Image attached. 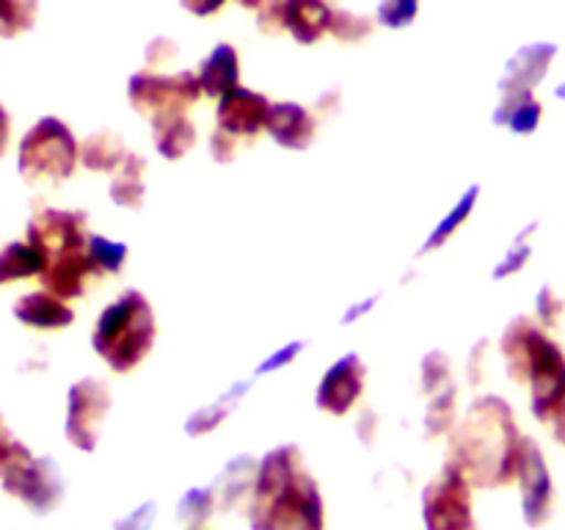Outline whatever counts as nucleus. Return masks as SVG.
I'll use <instances>...</instances> for the list:
<instances>
[{
	"label": "nucleus",
	"mask_w": 565,
	"mask_h": 530,
	"mask_svg": "<svg viewBox=\"0 0 565 530\" xmlns=\"http://www.w3.org/2000/svg\"><path fill=\"white\" fill-rule=\"evenodd\" d=\"M331 36L340 39L342 44H359L373 33V20L362 14H353V11H334L331 14V25H329Z\"/></svg>",
	"instance_id": "33"
},
{
	"label": "nucleus",
	"mask_w": 565,
	"mask_h": 530,
	"mask_svg": "<svg viewBox=\"0 0 565 530\" xmlns=\"http://www.w3.org/2000/svg\"><path fill=\"white\" fill-rule=\"evenodd\" d=\"M252 381L254 379L237 381V384H232L230 390L224 392V395L215 398V401L210 403V406H204V409H199V412H193L191 417L185 420V434L188 436H204V434H210V431L218 428V425L224 423L226 417H230L232 409H235L237 403H241V398L246 395L248 386H252Z\"/></svg>",
	"instance_id": "26"
},
{
	"label": "nucleus",
	"mask_w": 565,
	"mask_h": 530,
	"mask_svg": "<svg viewBox=\"0 0 565 530\" xmlns=\"http://www.w3.org/2000/svg\"><path fill=\"white\" fill-rule=\"evenodd\" d=\"M86 248H88V254H92L94 263L103 268V274H110V276L121 274L127 254H130L127 243L108 241V237H103V235H88Z\"/></svg>",
	"instance_id": "32"
},
{
	"label": "nucleus",
	"mask_w": 565,
	"mask_h": 530,
	"mask_svg": "<svg viewBox=\"0 0 565 530\" xmlns=\"http://www.w3.org/2000/svg\"><path fill=\"white\" fill-rule=\"evenodd\" d=\"M196 125L188 114H160L152 119V144L163 160H182L196 147Z\"/></svg>",
	"instance_id": "20"
},
{
	"label": "nucleus",
	"mask_w": 565,
	"mask_h": 530,
	"mask_svg": "<svg viewBox=\"0 0 565 530\" xmlns=\"http://www.w3.org/2000/svg\"><path fill=\"white\" fill-rule=\"evenodd\" d=\"M110 412V390L99 379H81L66 398V439L83 453H92L99 442L105 417Z\"/></svg>",
	"instance_id": "8"
},
{
	"label": "nucleus",
	"mask_w": 565,
	"mask_h": 530,
	"mask_svg": "<svg viewBox=\"0 0 565 530\" xmlns=\"http://www.w3.org/2000/svg\"><path fill=\"white\" fill-rule=\"evenodd\" d=\"M47 265V254L31 241H14L0 252V285L9 282L28 279V276H39Z\"/></svg>",
	"instance_id": "25"
},
{
	"label": "nucleus",
	"mask_w": 565,
	"mask_h": 530,
	"mask_svg": "<svg viewBox=\"0 0 565 530\" xmlns=\"http://www.w3.org/2000/svg\"><path fill=\"white\" fill-rule=\"evenodd\" d=\"M180 3H182V9L191 11V14L210 17V14H215V11L224 9L226 0H180Z\"/></svg>",
	"instance_id": "44"
},
{
	"label": "nucleus",
	"mask_w": 565,
	"mask_h": 530,
	"mask_svg": "<svg viewBox=\"0 0 565 530\" xmlns=\"http://www.w3.org/2000/svg\"><path fill=\"white\" fill-rule=\"evenodd\" d=\"M555 53V44H530V47L519 50V53L508 61L505 75H502L500 81L502 97H516V94L533 92V88L544 81Z\"/></svg>",
	"instance_id": "15"
},
{
	"label": "nucleus",
	"mask_w": 565,
	"mask_h": 530,
	"mask_svg": "<svg viewBox=\"0 0 565 530\" xmlns=\"http://www.w3.org/2000/svg\"><path fill=\"white\" fill-rule=\"evenodd\" d=\"M423 519L428 530H478L472 517V480L452 462L425 486Z\"/></svg>",
	"instance_id": "7"
},
{
	"label": "nucleus",
	"mask_w": 565,
	"mask_h": 530,
	"mask_svg": "<svg viewBox=\"0 0 565 530\" xmlns=\"http://www.w3.org/2000/svg\"><path fill=\"white\" fill-rule=\"evenodd\" d=\"M478 197H480V186H469L467 191L461 193V199H458V202L452 204L450 213H447L445 219H441L439 224H436V230L430 232L428 241H425V246L419 248V254H430V252H436V248L445 246V243L450 241L452 235H456L458 226L467 224V219H469V215H472L475 204H478Z\"/></svg>",
	"instance_id": "27"
},
{
	"label": "nucleus",
	"mask_w": 565,
	"mask_h": 530,
	"mask_svg": "<svg viewBox=\"0 0 565 530\" xmlns=\"http://www.w3.org/2000/svg\"><path fill=\"white\" fill-rule=\"evenodd\" d=\"M152 519H154V502H143V506H138L136 511L127 513L125 519H119L114 530H149Z\"/></svg>",
	"instance_id": "42"
},
{
	"label": "nucleus",
	"mask_w": 565,
	"mask_h": 530,
	"mask_svg": "<svg viewBox=\"0 0 565 530\" xmlns=\"http://www.w3.org/2000/svg\"><path fill=\"white\" fill-rule=\"evenodd\" d=\"M544 335V326L535 324L527 315H516L511 324L505 326L500 337V351L505 359V370L511 375V381L527 386V373H530V359H533L535 342Z\"/></svg>",
	"instance_id": "16"
},
{
	"label": "nucleus",
	"mask_w": 565,
	"mask_h": 530,
	"mask_svg": "<svg viewBox=\"0 0 565 530\" xmlns=\"http://www.w3.org/2000/svg\"><path fill=\"white\" fill-rule=\"evenodd\" d=\"M364 386H367V364L359 353H345L323 373L315 392V403L320 412L342 417L356 406L359 398L364 395Z\"/></svg>",
	"instance_id": "11"
},
{
	"label": "nucleus",
	"mask_w": 565,
	"mask_h": 530,
	"mask_svg": "<svg viewBox=\"0 0 565 530\" xmlns=\"http://www.w3.org/2000/svg\"><path fill=\"white\" fill-rule=\"evenodd\" d=\"M9 138H11V119L6 114V108L0 105V158H3L6 147H9Z\"/></svg>",
	"instance_id": "47"
},
{
	"label": "nucleus",
	"mask_w": 565,
	"mask_h": 530,
	"mask_svg": "<svg viewBox=\"0 0 565 530\" xmlns=\"http://www.w3.org/2000/svg\"><path fill=\"white\" fill-rule=\"evenodd\" d=\"M88 215L83 210H55L44 208L39 213L31 215L28 221V241L33 246L42 248L44 254L55 257V254L72 252V248H83L88 243L86 235Z\"/></svg>",
	"instance_id": "10"
},
{
	"label": "nucleus",
	"mask_w": 565,
	"mask_h": 530,
	"mask_svg": "<svg viewBox=\"0 0 565 530\" xmlns=\"http://www.w3.org/2000/svg\"><path fill=\"white\" fill-rule=\"evenodd\" d=\"M22 447L25 445H20V442L14 439V434H11L9 425H6L3 414H0V469H3L6 464H9L11 458L22 451Z\"/></svg>",
	"instance_id": "43"
},
{
	"label": "nucleus",
	"mask_w": 565,
	"mask_h": 530,
	"mask_svg": "<svg viewBox=\"0 0 565 530\" xmlns=\"http://www.w3.org/2000/svg\"><path fill=\"white\" fill-rule=\"evenodd\" d=\"M265 130L281 149L303 152L312 147L315 136H318V119L312 110L298 103H270Z\"/></svg>",
	"instance_id": "14"
},
{
	"label": "nucleus",
	"mask_w": 565,
	"mask_h": 530,
	"mask_svg": "<svg viewBox=\"0 0 565 530\" xmlns=\"http://www.w3.org/2000/svg\"><path fill=\"white\" fill-rule=\"evenodd\" d=\"M486 357H489V340L475 342L472 353H469V362H467L469 384H472V386H478L480 381L486 379Z\"/></svg>",
	"instance_id": "41"
},
{
	"label": "nucleus",
	"mask_w": 565,
	"mask_h": 530,
	"mask_svg": "<svg viewBox=\"0 0 565 530\" xmlns=\"http://www.w3.org/2000/svg\"><path fill=\"white\" fill-rule=\"evenodd\" d=\"M331 6L326 0H285V28L298 44H315L331 25Z\"/></svg>",
	"instance_id": "19"
},
{
	"label": "nucleus",
	"mask_w": 565,
	"mask_h": 530,
	"mask_svg": "<svg viewBox=\"0 0 565 530\" xmlns=\"http://www.w3.org/2000/svg\"><path fill=\"white\" fill-rule=\"evenodd\" d=\"M202 83L191 70L180 72H154L141 70L127 81V99L138 116H147L149 121L160 114H188L191 105L202 99Z\"/></svg>",
	"instance_id": "5"
},
{
	"label": "nucleus",
	"mask_w": 565,
	"mask_h": 530,
	"mask_svg": "<svg viewBox=\"0 0 565 530\" xmlns=\"http://www.w3.org/2000/svg\"><path fill=\"white\" fill-rule=\"evenodd\" d=\"M315 108H318L320 116L337 114V110H340V92H337V88H331V92L320 94L318 103H315Z\"/></svg>",
	"instance_id": "45"
},
{
	"label": "nucleus",
	"mask_w": 565,
	"mask_h": 530,
	"mask_svg": "<svg viewBox=\"0 0 565 530\" xmlns=\"http://www.w3.org/2000/svg\"><path fill=\"white\" fill-rule=\"evenodd\" d=\"M81 163V144L70 125L44 116L22 136L17 169L28 186H61Z\"/></svg>",
	"instance_id": "4"
},
{
	"label": "nucleus",
	"mask_w": 565,
	"mask_h": 530,
	"mask_svg": "<svg viewBox=\"0 0 565 530\" xmlns=\"http://www.w3.org/2000/svg\"><path fill=\"white\" fill-rule=\"evenodd\" d=\"M301 351H303V342H301V340L287 342L285 348H279V351H276V353H270V357L265 359L263 364H259V368H257V375H263V373H274V370L285 368V364H290L292 359H296L298 353H301Z\"/></svg>",
	"instance_id": "40"
},
{
	"label": "nucleus",
	"mask_w": 565,
	"mask_h": 530,
	"mask_svg": "<svg viewBox=\"0 0 565 530\" xmlns=\"http://www.w3.org/2000/svg\"><path fill=\"white\" fill-rule=\"evenodd\" d=\"M215 508H218V502H215L213 489H188L177 506V517L188 530H202V524L213 517Z\"/></svg>",
	"instance_id": "30"
},
{
	"label": "nucleus",
	"mask_w": 565,
	"mask_h": 530,
	"mask_svg": "<svg viewBox=\"0 0 565 530\" xmlns=\"http://www.w3.org/2000/svg\"><path fill=\"white\" fill-rule=\"evenodd\" d=\"M103 268L92 259L88 248H72V252L55 254L47 259L44 271L39 274L44 290H50L53 296L72 301V298H83L88 293V287L94 282L103 279Z\"/></svg>",
	"instance_id": "12"
},
{
	"label": "nucleus",
	"mask_w": 565,
	"mask_h": 530,
	"mask_svg": "<svg viewBox=\"0 0 565 530\" xmlns=\"http://www.w3.org/2000/svg\"><path fill=\"white\" fill-rule=\"evenodd\" d=\"M39 14V0H0V36L14 39L31 31Z\"/></svg>",
	"instance_id": "29"
},
{
	"label": "nucleus",
	"mask_w": 565,
	"mask_h": 530,
	"mask_svg": "<svg viewBox=\"0 0 565 530\" xmlns=\"http://www.w3.org/2000/svg\"><path fill=\"white\" fill-rule=\"evenodd\" d=\"M268 110L270 99L265 97V94L252 92V88L246 86H237L218 99L215 127L232 132V136L241 138V141H254V138L265 130Z\"/></svg>",
	"instance_id": "13"
},
{
	"label": "nucleus",
	"mask_w": 565,
	"mask_h": 530,
	"mask_svg": "<svg viewBox=\"0 0 565 530\" xmlns=\"http://www.w3.org/2000/svg\"><path fill=\"white\" fill-rule=\"evenodd\" d=\"M196 75L199 83H202L204 97L221 99L232 88L241 86V55H237V50L232 44H215L213 53L202 61Z\"/></svg>",
	"instance_id": "18"
},
{
	"label": "nucleus",
	"mask_w": 565,
	"mask_h": 530,
	"mask_svg": "<svg viewBox=\"0 0 565 530\" xmlns=\"http://www.w3.org/2000/svg\"><path fill=\"white\" fill-rule=\"evenodd\" d=\"M419 11V0H381L379 22L386 28H408Z\"/></svg>",
	"instance_id": "36"
},
{
	"label": "nucleus",
	"mask_w": 565,
	"mask_h": 530,
	"mask_svg": "<svg viewBox=\"0 0 565 530\" xmlns=\"http://www.w3.org/2000/svg\"><path fill=\"white\" fill-rule=\"evenodd\" d=\"M257 28L268 36L285 33V0H263L257 9Z\"/></svg>",
	"instance_id": "37"
},
{
	"label": "nucleus",
	"mask_w": 565,
	"mask_h": 530,
	"mask_svg": "<svg viewBox=\"0 0 565 530\" xmlns=\"http://www.w3.org/2000/svg\"><path fill=\"white\" fill-rule=\"evenodd\" d=\"M177 53H180V50H177V42H171V39H152V42L147 44V70L160 72L166 64H171V61L177 59Z\"/></svg>",
	"instance_id": "38"
},
{
	"label": "nucleus",
	"mask_w": 565,
	"mask_h": 530,
	"mask_svg": "<svg viewBox=\"0 0 565 530\" xmlns=\"http://www.w3.org/2000/svg\"><path fill=\"white\" fill-rule=\"evenodd\" d=\"M127 155H130V149L114 130H97L81 144V163L97 174H114L125 163Z\"/></svg>",
	"instance_id": "23"
},
{
	"label": "nucleus",
	"mask_w": 565,
	"mask_h": 530,
	"mask_svg": "<svg viewBox=\"0 0 565 530\" xmlns=\"http://www.w3.org/2000/svg\"><path fill=\"white\" fill-rule=\"evenodd\" d=\"M541 116H544V105L530 94H516V97H502L494 110V125L508 127L516 136H530L539 130Z\"/></svg>",
	"instance_id": "24"
},
{
	"label": "nucleus",
	"mask_w": 565,
	"mask_h": 530,
	"mask_svg": "<svg viewBox=\"0 0 565 530\" xmlns=\"http://www.w3.org/2000/svg\"><path fill=\"white\" fill-rule=\"evenodd\" d=\"M535 309H539V324L544 329L555 331L561 329L563 324V315H565V301L555 293V287L544 285L541 287L539 298H535Z\"/></svg>",
	"instance_id": "35"
},
{
	"label": "nucleus",
	"mask_w": 565,
	"mask_h": 530,
	"mask_svg": "<svg viewBox=\"0 0 565 530\" xmlns=\"http://www.w3.org/2000/svg\"><path fill=\"white\" fill-rule=\"evenodd\" d=\"M519 484H522V513L530 528H544L555 511V484L546 467L544 451L539 442L524 436L519 453Z\"/></svg>",
	"instance_id": "9"
},
{
	"label": "nucleus",
	"mask_w": 565,
	"mask_h": 530,
	"mask_svg": "<svg viewBox=\"0 0 565 530\" xmlns=\"http://www.w3.org/2000/svg\"><path fill=\"white\" fill-rule=\"evenodd\" d=\"M3 491L25 502L33 513H50L58 508L64 497V478L53 458H36L28 447H22L3 469Z\"/></svg>",
	"instance_id": "6"
},
{
	"label": "nucleus",
	"mask_w": 565,
	"mask_h": 530,
	"mask_svg": "<svg viewBox=\"0 0 565 530\" xmlns=\"http://www.w3.org/2000/svg\"><path fill=\"white\" fill-rule=\"evenodd\" d=\"M458 386L450 384L447 390L436 392L428 403V414H425V434L428 436H445L452 434L458 420Z\"/></svg>",
	"instance_id": "28"
},
{
	"label": "nucleus",
	"mask_w": 565,
	"mask_h": 530,
	"mask_svg": "<svg viewBox=\"0 0 565 530\" xmlns=\"http://www.w3.org/2000/svg\"><path fill=\"white\" fill-rule=\"evenodd\" d=\"M257 469L259 464L254 462L252 456L232 458V462L221 469V475L213 484V495L218 508L230 511V508H235L243 497L252 495L254 480H257Z\"/></svg>",
	"instance_id": "21"
},
{
	"label": "nucleus",
	"mask_w": 565,
	"mask_h": 530,
	"mask_svg": "<svg viewBox=\"0 0 565 530\" xmlns=\"http://www.w3.org/2000/svg\"><path fill=\"white\" fill-rule=\"evenodd\" d=\"M147 160L141 158L138 152L127 155L125 163L114 171V180H110L108 193L114 199L116 208L121 210H141L143 208V199H147Z\"/></svg>",
	"instance_id": "22"
},
{
	"label": "nucleus",
	"mask_w": 565,
	"mask_h": 530,
	"mask_svg": "<svg viewBox=\"0 0 565 530\" xmlns=\"http://www.w3.org/2000/svg\"><path fill=\"white\" fill-rule=\"evenodd\" d=\"M237 144H241V138L215 127L213 136H210V155H213L215 163H232L237 158Z\"/></svg>",
	"instance_id": "39"
},
{
	"label": "nucleus",
	"mask_w": 565,
	"mask_h": 530,
	"mask_svg": "<svg viewBox=\"0 0 565 530\" xmlns=\"http://www.w3.org/2000/svg\"><path fill=\"white\" fill-rule=\"evenodd\" d=\"M248 522L252 530H326L323 495L296 445L274 447L259 462Z\"/></svg>",
	"instance_id": "2"
},
{
	"label": "nucleus",
	"mask_w": 565,
	"mask_h": 530,
	"mask_svg": "<svg viewBox=\"0 0 565 530\" xmlns=\"http://www.w3.org/2000/svg\"><path fill=\"white\" fill-rule=\"evenodd\" d=\"M516 414L500 395L475 398L461 423L452 428L450 462L480 489H497L516 478L519 453Z\"/></svg>",
	"instance_id": "1"
},
{
	"label": "nucleus",
	"mask_w": 565,
	"mask_h": 530,
	"mask_svg": "<svg viewBox=\"0 0 565 530\" xmlns=\"http://www.w3.org/2000/svg\"><path fill=\"white\" fill-rule=\"evenodd\" d=\"M419 384L428 398L452 384V362L445 351H430L419 364Z\"/></svg>",
	"instance_id": "31"
},
{
	"label": "nucleus",
	"mask_w": 565,
	"mask_h": 530,
	"mask_svg": "<svg viewBox=\"0 0 565 530\" xmlns=\"http://www.w3.org/2000/svg\"><path fill=\"white\" fill-rule=\"evenodd\" d=\"M535 230H539V224H530L527 230H522V235L513 241V246L508 248L505 257H502L500 263H497V268L491 271V279H497V282L508 279V276L519 274V271L527 265L530 254H533V243H530V235H533Z\"/></svg>",
	"instance_id": "34"
},
{
	"label": "nucleus",
	"mask_w": 565,
	"mask_h": 530,
	"mask_svg": "<svg viewBox=\"0 0 565 530\" xmlns=\"http://www.w3.org/2000/svg\"><path fill=\"white\" fill-rule=\"evenodd\" d=\"M375 301H379V298H375V296L373 298H364L362 304H356V307H351L345 315H342V324H353V320H359V318H362V315H367L370 309L375 307Z\"/></svg>",
	"instance_id": "46"
},
{
	"label": "nucleus",
	"mask_w": 565,
	"mask_h": 530,
	"mask_svg": "<svg viewBox=\"0 0 565 530\" xmlns=\"http://www.w3.org/2000/svg\"><path fill=\"white\" fill-rule=\"evenodd\" d=\"M14 318L20 320V324L31 326V329L58 331L72 326L75 312H72L70 304H66L64 298L53 296L50 290H39L28 293V296H22L20 301L14 304Z\"/></svg>",
	"instance_id": "17"
},
{
	"label": "nucleus",
	"mask_w": 565,
	"mask_h": 530,
	"mask_svg": "<svg viewBox=\"0 0 565 530\" xmlns=\"http://www.w3.org/2000/svg\"><path fill=\"white\" fill-rule=\"evenodd\" d=\"M158 340V320L149 298L130 287L99 312L94 324L92 348L114 373H130L152 353Z\"/></svg>",
	"instance_id": "3"
},
{
	"label": "nucleus",
	"mask_w": 565,
	"mask_h": 530,
	"mask_svg": "<svg viewBox=\"0 0 565 530\" xmlns=\"http://www.w3.org/2000/svg\"><path fill=\"white\" fill-rule=\"evenodd\" d=\"M237 3H241L243 9H254V11H257V9H259V3H263V0H237Z\"/></svg>",
	"instance_id": "48"
}]
</instances>
